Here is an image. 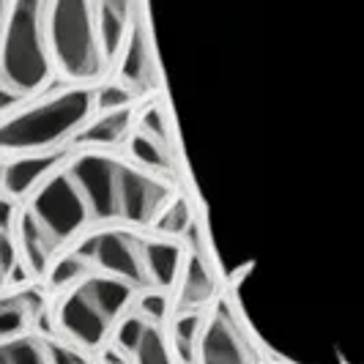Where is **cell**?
Returning <instances> with one entry per match:
<instances>
[{
  "mask_svg": "<svg viewBox=\"0 0 364 364\" xmlns=\"http://www.w3.org/2000/svg\"><path fill=\"white\" fill-rule=\"evenodd\" d=\"M3 364H53L50 340H41L36 334H22L17 340H6L0 348Z\"/></svg>",
  "mask_w": 364,
  "mask_h": 364,
  "instance_id": "21",
  "label": "cell"
},
{
  "mask_svg": "<svg viewBox=\"0 0 364 364\" xmlns=\"http://www.w3.org/2000/svg\"><path fill=\"white\" fill-rule=\"evenodd\" d=\"M124 364H134V362H124Z\"/></svg>",
  "mask_w": 364,
  "mask_h": 364,
  "instance_id": "29",
  "label": "cell"
},
{
  "mask_svg": "<svg viewBox=\"0 0 364 364\" xmlns=\"http://www.w3.org/2000/svg\"><path fill=\"white\" fill-rule=\"evenodd\" d=\"M14 230H17L19 250H22V257H25L31 274H33V277H47V272H50V266H53V260H55V252H58L60 244L44 230V225H41L28 208H25V211L19 208V219H17V225H14Z\"/></svg>",
  "mask_w": 364,
  "mask_h": 364,
  "instance_id": "13",
  "label": "cell"
},
{
  "mask_svg": "<svg viewBox=\"0 0 364 364\" xmlns=\"http://www.w3.org/2000/svg\"><path fill=\"white\" fill-rule=\"evenodd\" d=\"M186 250L176 238H154L146 244V269L148 285L159 291H173L181 285L183 269H186Z\"/></svg>",
  "mask_w": 364,
  "mask_h": 364,
  "instance_id": "12",
  "label": "cell"
},
{
  "mask_svg": "<svg viewBox=\"0 0 364 364\" xmlns=\"http://www.w3.org/2000/svg\"><path fill=\"white\" fill-rule=\"evenodd\" d=\"M72 151H36V154H14L3 162V198L6 200H31L58 170L72 164Z\"/></svg>",
  "mask_w": 364,
  "mask_h": 364,
  "instance_id": "9",
  "label": "cell"
},
{
  "mask_svg": "<svg viewBox=\"0 0 364 364\" xmlns=\"http://www.w3.org/2000/svg\"><path fill=\"white\" fill-rule=\"evenodd\" d=\"M28 211L44 225V230L58 244H69L74 238H80L91 228V222H96L82 186L74 178L72 167L58 170L31 198Z\"/></svg>",
  "mask_w": 364,
  "mask_h": 364,
  "instance_id": "4",
  "label": "cell"
},
{
  "mask_svg": "<svg viewBox=\"0 0 364 364\" xmlns=\"http://www.w3.org/2000/svg\"><path fill=\"white\" fill-rule=\"evenodd\" d=\"M93 6H96V17H99L105 53L112 66V63H118V55L127 44L129 28L140 9V0H93Z\"/></svg>",
  "mask_w": 364,
  "mask_h": 364,
  "instance_id": "14",
  "label": "cell"
},
{
  "mask_svg": "<svg viewBox=\"0 0 364 364\" xmlns=\"http://www.w3.org/2000/svg\"><path fill=\"white\" fill-rule=\"evenodd\" d=\"M151 326H154V323H148L140 312H129V315H124V318L118 321V326L112 331V346L134 359V353L140 350V346H143V340H146V334Z\"/></svg>",
  "mask_w": 364,
  "mask_h": 364,
  "instance_id": "24",
  "label": "cell"
},
{
  "mask_svg": "<svg viewBox=\"0 0 364 364\" xmlns=\"http://www.w3.org/2000/svg\"><path fill=\"white\" fill-rule=\"evenodd\" d=\"M176 195L162 181V176L132 162L124 173V203H121V222L132 228H154L156 219Z\"/></svg>",
  "mask_w": 364,
  "mask_h": 364,
  "instance_id": "11",
  "label": "cell"
},
{
  "mask_svg": "<svg viewBox=\"0 0 364 364\" xmlns=\"http://www.w3.org/2000/svg\"><path fill=\"white\" fill-rule=\"evenodd\" d=\"M205 321H208V315H203L200 310L178 312L173 331H170V343L176 348L181 364H198V350H200Z\"/></svg>",
  "mask_w": 364,
  "mask_h": 364,
  "instance_id": "20",
  "label": "cell"
},
{
  "mask_svg": "<svg viewBox=\"0 0 364 364\" xmlns=\"http://www.w3.org/2000/svg\"><path fill=\"white\" fill-rule=\"evenodd\" d=\"M96 112V88L77 85L69 91L53 93L50 99L25 105L3 118L0 148L6 156L60 151L66 143L77 140V134L91 124Z\"/></svg>",
  "mask_w": 364,
  "mask_h": 364,
  "instance_id": "1",
  "label": "cell"
},
{
  "mask_svg": "<svg viewBox=\"0 0 364 364\" xmlns=\"http://www.w3.org/2000/svg\"><path fill=\"white\" fill-rule=\"evenodd\" d=\"M91 274H96V266L88 255H82L80 250L63 252L53 260L50 272H47V285L50 291H72L77 285H82Z\"/></svg>",
  "mask_w": 364,
  "mask_h": 364,
  "instance_id": "19",
  "label": "cell"
},
{
  "mask_svg": "<svg viewBox=\"0 0 364 364\" xmlns=\"http://www.w3.org/2000/svg\"><path fill=\"white\" fill-rule=\"evenodd\" d=\"M134 102V91L127 88L124 82H105L96 88V109L99 112H109V109H127Z\"/></svg>",
  "mask_w": 364,
  "mask_h": 364,
  "instance_id": "26",
  "label": "cell"
},
{
  "mask_svg": "<svg viewBox=\"0 0 364 364\" xmlns=\"http://www.w3.org/2000/svg\"><path fill=\"white\" fill-rule=\"evenodd\" d=\"M134 124V112L132 107L127 109H109V112H96L93 121L82 129L74 140L77 148H115L118 143H124L132 132Z\"/></svg>",
  "mask_w": 364,
  "mask_h": 364,
  "instance_id": "15",
  "label": "cell"
},
{
  "mask_svg": "<svg viewBox=\"0 0 364 364\" xmlns=\"http://www.w3.org/2000/svg\"><path fill=\"white\" fill-rule=\"evenodd\" d=\"M266 364H274V362H266Z\"/></svg>",
  "mask_w": 364,
  "mask_h": 364,
  "instance_id": "30",
  "label": "cell"
},
{
  "mask_svg": "<svg viewBox=\"0 0 364 364\" xmlns=\"http://www.w3.org/2000/svg\"><path fill=\"white\" fill-rule=\"evenodd\" d=\"M129 156L137 167H146L156 176H170L173 173V146L151 137L146 132H134L129 137Z\"/></svg>",
  "mask_w": 364,
  "mask_h": 364,
  "instance_id": "18",
  "label": "cell"
},
{
  "mask_svg": "<svg viewBox=\"0 0 364 364\" xmlns=\"http://www.w3.org/2000/svg\"><path fill=\"white\" fill-rule=\"evenodd\" d=\"M47 33L55 72L69 82L88 85L109 69L93 0H50Z\"/></svg>",
  "mask_w": 364,
  "mask_h": 364,
  "instance_id": "3",
  "label": "cell"
},
{
  "mask_svg": "<svg viewBox=\"0 0 364 364\" xmlns=\"http://www.w3.org/2000/svg\"><path fill=\"white\" fill-rule=\"evenodd\" d=\"M50 350H53V364H91L85 359V350L74 346L69 340H50Z\"/></svg>",
  "mask_w": 364,
  "mask_h": 364,
  "instance_id": "28",
  "label": "cell"
},
{
  "mask_svg": "<svg viewBox=\"0 0 364 364\" xmlns=\"http://www.w3.org/2000/svg\"><path fill=\"white\" fill-rule=\"evenodd\" d=\"M82 255H88L96 272L127 279L134 288H151L146 269V244L124 228H105L99 233L82 238L77 247Z\"/></svg>",
  "mask_w": 364,
  "mask_h": 364,
  "instance_id": "6",
  "label": "cell"
},
{
  "mask_svg": "<svg viewBox=\"0 0 364 364\" xmlns=\"http://www.w3.org/2000/svg\"><path fill=\"white\" fill-rule=\"evenodd\" d=\"M214 291H217V279L211 274L208 260L203 255H198V252L189 255L181 277V285H178V304H176V310L178 312L203 310L214 299Z\"/></svg>",
  "mask_w": 364,
  "mask_h": 364,
  "instance_id": "16",
  "label": "cell"
},
{
  "mask_svg": "<svg viewBox=\"0 0 364 364\" xmlns=\"http://www.w3.org/2000/svg\"><path fill=\"white\" fill-rule=\"evenodd\" d=\"M41 312V299L36 293L22 291L17 296H6L3 307H0V337L6 340H17L22 334H28V328Z\"/></svg>",
  "mask_w": 364,
  "mask_h": 364,
  "instance_id": "17",
  "label": "cell"
},
{
  "mask_svg": "<svg viewBox=\"0 0 364 364\" xmlns=\"http://www.w3.org/2000/svg\"><path fill=\"white\" fill-rule=\"evenodd\" d=\"M72 173L80 181L96 222H115L121 219L124 203V173L127 162L115 159L102 148H82L72 159Z\"/></svg>",
  "mask_w": 364,
  "mask_h": 364,
  "instance_id": "5",
  "label": "cell"
},
{
  "mask_svg": "<svg viewBox=\"0 0 364 364\" xmlns=\"http://www.w3.org/2000/svg\"><path fill=\"white\" fill-rule=\"evenodd\" d=\"M134 364H181L170 337L162 331V326H151L143 340L140 350L134 353Z\"/></svg>",
  "mask_w": 364,
  "mask_h": 364,
  "instance_id": "23",
  "label": "cell"
},
{
  "mask_svg": "<svg viewBox=\"0 0 364 364\" xmlns=\"http://www.w3.org/2000/svg\"><path fill=\"white\" fill-rule=\"evenodd\" d=\"M198 364H260V353L236 315L219 307L205 321Z\"/></svg>",
  "mask_w": 364,
  "mask_h": 364,
  "instance_id": "8",
  "label": "cell"
},
{
  "mask_svg": "<svg viewBox=\"0 0 364 364\" xmlns=\"http://www.w3.org/2000/svg\"><path fill=\"white\" fill-rule=\"evenodd\" d=\"M115 66H118V82L132 88L134 96L154 91L159 69H156V50H154V28H151V19H148L143 3L134 14L127 44L118 55Z\"/></svg>",
  "mask_w": 364,
  "mask_h": 364,
  "instance_id": "10",
  "label": "cell"
},
{
  "mask_svg": "<svg viewBox=\"0 0 364 364\" xmlns=\"http://www.w3.org/2000/svg\"><path fill=\"white\" fill-rule=\"evenodd\" d=\"M55 321H58L60 334L69 343L80 346L88 353L102 350L107 346V340L112 337L115 326H118L107 315V310L96 301V296L85 288V282L60 296Z\"/></svg>",
  "mask_w": 364,
  "mask_h": 364,
  "instance_id": "7",
  "label": "cell"
},
{
  "mask_svg": "<svg viewBox=\"0 0 364 364\" xmlns=\"http://www.w3.org/2000/svg\"><path fill=\"white\" fill-rule=\"evenodd\" d=\"M137 312L146 318L148 323L154 326H162L170 315V299H167V291H159V288H148L140 299H137Z\"/></svg>",
  "mask_w": 364,
  "mask_h": 364,
  "instance_id": "25",
  "label": "cell"
},
{
  "mask_svg": "<svg viewBox=\"0 0 364 364\" xmlns=\"http://www.w3.org/2000/svg\"><path fill=\"white\" fill-rule=\"evenodd\" d=\"M50 0H11L6 3L3 28V93L14 99L36 96L50 85L55 74L50 33H47Z\"/></svg>",
  "mask_w": 364,
  "mask_h": 364,
  "instance_id": "2",
  "label": "cell"
},
{
  "mask_svg": "<svg viewBox=\"0 0 364 364\" xmlns=\"http://www.w3.org/2000/svg\"><path fill=\"white\" fill-rule=\"evenodd\" d=\"M192 225H195V217H192V205L186 198L181 195H176L173 200L167 203V208H164L159 219H156V225H154V230L164 238H181L186 236L189 230H192Z\"/></svg>",
  "mask_w": 364,
  "mask_h": 364,
  "instance_id": "22",
  "label": "cell"
},
{
  "mask_svg": "<svg viewBox=\"0 0 364 364\" xmlns=\"http://www.w3.org/2000/svg\"><path fill=\"white\" fill-rule=\"evenodd\" d=\"M137 129L151 134V137H156V140H162L167 146H173V132H170V124H167V115H164L162 105H151V107L143 109Z\"/></svg>",
  "mask_w": 364,
  "mask_h": 364,
  "instance_id": "27",
  "label": "cell"
}]
</instances>
